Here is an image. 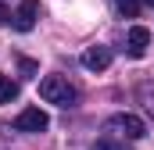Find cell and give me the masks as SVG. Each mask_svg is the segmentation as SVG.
<instances>
[{"mask_svg":"<svg viewBox=\"0 0 154 150\" xmlns=\"http://www.w3.org/2000/svg\"><path fill=\"white\" fill-rule=\"evenodd\" d=\"M140 97H143V107H147V114L154 118V86H143V89H140Z\"/></svg>","mask_w":154,"mask_h":150,"instance_id":"9c48e42d","label":"cell"},{"mask_svg":"<svg viewBox=\"0 0 154 150\" xmlns=\"http://www.w3.org/2000/svg\"><path fill=\"white\" fill-rule=\"evenodd\" d=\"M118 14H125V18H136L140 14V0H115Z\"/></svg>","mask_w":154,"mask_h":150,"instance_id":"ba28073f","label":"cell"},{"mask_svg":"<svg viewBox=\"0 0 154 150\" xmlns=\"http://www.w3.org/2000/svg\"><path fill=\"white\" fill-rule=\"evenodd\" d=\"M7 18H11V14H7V7H4V4H0V25H4V22H7Z\"/></svg>","mask_w":154,"mask_h":150,"instance_id":"7c38bea8","label":"cell"},{"mask_svg":"<svg viewBox=\"0 0 154 150\" xmlns=\"http://www.w3.org/2000/svg\"><path fill=\"white\" fill-rule=\"evenodd\" d=\"M147 4H151V7H154V0H147Z\"/></svg>","mask_w":154,"mask_h":150,"instance_id":"4fadbf2b","label":"cell"},{"mask_svg":"<svg viewBox=\"0 0 154 150\" xmlns=\"http://www.w3.org/2000/svg\"><path fill=\"white\" fill-rule=\"evenodd\" d=\"M50 125V118H47V111H39V107H25V111L14 118V129L18 132H43Z\"/></svg>","mask_w":154,"mask_h":150,"instance_id":"3957f363","label":"cell"},{"mask_svg":"<svg viewBox=\"0 0 154 150\" xmlns=\"http://www.w3.org/2000/svg\"><path fill=\"white\" fill-rule=\"evenodd\" d=\"M18 68H22V72H25V75H36V64H32V61H25V57L18 61Z\"/></svg>","mask_w":154,"mask_h":150,"instance_id":"8fae6325","label":"cell"},{"mask_svg":"<svg viewBox=\"0 0 154 150\" xmlns=\"http://www.w3.org/2000/svg\"><path fill=\"white\" fill-rule=\"evenodd\" d=\"M108 132L118 136V140H143L147 136V125L136 114H111L108 118Z\"/></svg>","mask_w":154,"mask_h":150,"instance_id":"7a4b0ae2","label":"cell"},{"mask_svg":"<svg viewBox=\"0 0 154 150\" xmlns=\"http://www.w3.org/2000/svg\"><path fill=\"white\" fill-rule=\"evenodd\" d=\"M36 14H39V4H36V0H22V7L11 14V18H14V29H18V32H32Z\"/></svg>","mask_w":154,"mask_h":150,"instance_id":"277c9868","label":"cell"},{"mask_svg":"<svg viewBox=\"0 0 154 150\" xmlns=\"http://www.w3.org/2000/svg\"><path fill=\"white\" fill-rule=\"evenodd\" d=\"M93 150H129V147H125V143H115V140H100Z\"/></svg>","mask_w":154,"mask_h":150,"instance_id":"30bf717a","label":"cell"},{"mask_svg":"<svg viewBox=\"0 0 154 150\" xmlns=\"http://www.w3.org/2000/svg\"><path fill=\"white\" fill-rule=\"evenodd\" d=\"M108 64H111V50L108 46H90L82 54V68H90V72H104Z\"/></svg>","mask_w":154,"mask_h":150,"instance_id":"8992f818","label":"cell"},{"mask_svg":"<svg viewBox=\"0 0 154 150\" xmlns=\"http://www.w3.org/2000/svg\"><path fill=\"white\" fill-rule=\"evenodd\" d=\"M39 97L47 100V104H57V107H72L75 104V86L65 79V75H47L43 82H39Z\"/></svg>","mask_w":154,"mask_h":150,"instance_id":"6da1fadb","label":"cell"},{"mask_svg":"<svg viewBox=\"0 0 154 150\" xmlns=\"http://www.w3.org/2000/svg\"><path fill=\"white\" fill-rule=\"evenodd\" d=\"M147 43H151V32H147L143 25H133L129 36H125V50H129V57H143V54H147Z\"/></svg>","mask_w":154,"mask_h":150,"instance_id":"5b68a950","label":"cell"},{"mask_svg":"<svg viewBox=\"0 0 154 150\" xmlns=\"http://www.w3.org/2000/svg\"><path fill=\"white\" fill-rule=\"evenodd\" d=\"M14 97H18V82L11 75H0V104H11Z\"/></svg>","mask_w":154,"mask_h":150,"instance_id":"52a82bcc","label":"cell"}]
</instances>
